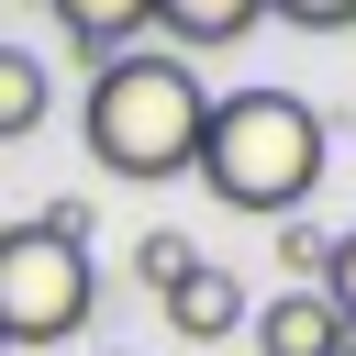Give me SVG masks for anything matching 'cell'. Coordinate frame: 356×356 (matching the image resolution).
Listing matches in <instances>:
<instances>
[{"instance_id":"1","label":"cell","mask_w":356,"mask_h":356,"mask_svg":"<svg viewBox=\"0 0 356 356\" xmlns=\"http://www.w3.org/2000/svg\"><path fill=\"white\" fill-rule=\"evenodd\" d=\"M200 122H211V89L189 56L167 44H122L89 67V100H78V134L111 178H189L200 156Z\"/></svg>"},{"instance_id":"2","label":"cell","mask_w":356,"mask_h":356,"mask_svg":"<svg viewBox=\"0 0 356 356\" xmlns=\"http://www.w3.org/2000/svg\"><path fill=\"white\" fill-rule=\"evenodd\" d=\"M189 178H200L222 211L289 222V211L323 189V111H312L300 89H222L211 122H200Z\"/></svg>"},{"instance_id":"3","label":"cell","mask_w":356,"mask_h":356,"mask_svg":"<svg viewBox=\"0 0 356 356\" xmlns=\"http://www.w3.org/2000/svg\"><path fill=\"white\" fill-rule=\"evenodd\" d=\"M89 312H100L89 245H67L44 211L33 222H0V345H67Z\"/></svg>"},{"instance_id":"4","label":"cell","mask_w":356,"mask_h":356,"mask_svg":"<svg viewBox=\"0 0 356 356\" xmlns=\"http://www.w3.org/2000/svg\"><path fill=\"white\" fill-rule=\"evenodd\" d=\"M245 334H256V356H345V345H356V334L334 323L323 289H278V300H256Z\"/></svg>"},{"instance_id":"5","label":"cell","mask_w":356,"mask_h":356,"mask_svg":"<svg viewBox=\"0 0 356 356\" xmlns=\"http://www.w3.org/2000/svg\"><path fill=\"white\" fill-rule=\"evenodd\" d=\"M245 312H256V300H245V278H234V267H211V256H200V267L167 289V323H178L189 345H222V334H245Z\"/></svg>"},{"instance_id":"6","label":"cell","mask_w":356,"mask_h":356,"mask_svg":"<svg viewBox=\"0 0 356 356\" xmlns=\"http://www.w3.org/2000/svg\"><path fill=\"white\" fill-rule=\"evenodd\" d=\"M56 11V33L100 67V56H122V44H145V22H156V0H44Z\"/></svg>"},{"instance_id":"7","label":"cell","mask_w":356,"mask_h":356,"mask_svg":"<svg viewBox=\"0 0 356 356\" xmlns=\"http://www.w3.org/2000/svg\"><path fill=\"white\" fill-rule=\"evenodd\" d=\"M256 22H267V0H156L167 56H189V44H245Z\"/></svg>"},{"instance_id":"8","label":"cell","mask_w":356,"mask_h":356,"mask_svg":"<svg viewBox=\"0 0 356 356\" xmlns=\"http://www.w3.org/2000/svg\"><path fill=\"white\" fill-rule=\"evenodd\" d=\"M44 111H56V78H44V56L0 44V145H22V134H33Z\"/></svg>"},{"instance_id":"9","label":"cell","mask_w":356,"mask_h":356,"mask_svg":"<svg viewBox=\"0 0 356 356\" xmlns=\"http://www.w3.org/2000/svg\"><path fill=\"white\" fill-rule=\"evenodd\" d=\"M189 267H200V245H189V234H167V222H156V234H145V245H134V278H145V289H156V300H167V289H178V278H189Z\"/></svg>"},{"instance_id":"10","label":"cell","mask_w":356,"mask_h":356,"mask_svg":"<svg viewBox=\"0 0 356 356\" xmlns=\"http://www.w3.org/2000/svg\"><path fill=\"white\" fill-rule=\"evenodd\" d=\"M323 300H334V323L356 334V234H334V256H323V278H312Z\"/></svg>"},{"instance_id":"11","label":"cell","mask_w":356,"mask_h":356,"mask_svg":"<svg viewBox=\"0 0 356 356\" xmlns=\"http://www.w3.org/2000/svg\"><path fill=\"white\" fill-rule=\"evenodd\" d=\"M323 256H334V234H312V222L289 211V222H278V267H300V289H312V278H323Z\"/></svg>"},{"instance_id":"12","label":"cell","mask_w":356,"mask_h":356,"mask_svg":"<svg viewBox=\"0 0 356 356\" xmlns=\"http://www.w3.org/2000/svg\"><path fill=\"white\" fill-rule=\"evenodd\" d=\"M278 22H300V33H356V0H267Z\"/></svg>"},{"instance_id":"13","label":"cell","mask_w":356,"mask_h":356,"mask_svg":"<svg viewBox=\"0 0 356 356\" xmlns=\"http://www.w3.org/2000/svg\"><path fill=\"white\" fill-rule=\"evenodd\" d=\"M0 356H11V345H0Z\"/></svg>"},{"instance_id":"14","label":"cell","mask_w":356,"mask_h":356,"mask_svg":"<svg viewBox=\"0 0 356 356\" xmlns=\"http://www.w3.org/2000/svg\"><path fill=\"white\" fill-rule=\"evenodd\" d=\"M345 356H356V345H345Z\"/></svg>"}]
</instances>
